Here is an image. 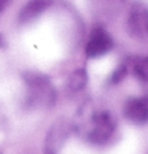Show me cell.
<instances>
[{
	"mask_svg": "<svg viewBox=\"0 0 148 154\" xmlns=\"http://www.w3.org/2000/svg\"><path fill=\"white\" fill-rule=\"evenodd\" d=\"M73 130L93 145H105L116 130V119L107 110H91L86 116L80 115V122L73 124Z\"/></svg>",
	"mask_w": 148,
	"mask_h": 154,
	"instance_id": "6da1fadb",
	"label": "cell"
},
{
	"mask_svg": "<svg viewBox=\"0 0 148 154\" xmlns=\"http://www.w3.org/2000/svg\"><path fill=\"white\" fill-rule=\"evenodd\" d=\"M88 72H86V68H83V67H80V68H75L69 78H67V83H65V91H67V94L69 95H77L80 94L81 91L86 88V84H88Z\"/></svg>",
	"mask_w": 148,
	"mask_h": 154,
	"instance_id": "ba28073f",
	"label": "cell"
},
{
	"mask_svg": "<svg viewBox=\"0 0 148 154\" xmlns=\"http://www.w3.org/2000/svg\"><path fill=\"white\" fill-rule=\"evenodd\" d=\"M51 5H53V0H29V2L24 3L22 8L19 10L18 22L21 26L32 24V22L37 21Z\"/></svg>",
	"mask_w": 148,
	"mask_h": 154,
	"instance_id": "52a82bcc",
	"label": "cell"
},
{
	"mask_svg": "<svg viewBox=\"0 0 148 154\" xmlns=\"http://www.w3.org/2000/svg\"><path fill=\"white\" fill-rule=\"evenodd\" d=\"M22 79L26 84V106L27 108H51L56 103L58 92L51 79L40 72H24Z\"/></svg>",
	"mask_w": 148,
	"mask_h": 154,
	"instance_id": "7a4b0ae2",
	"label": "cell"
},
{
	"mask_svg": "<svg viewBox=\"0 0 148 154\" xmlns=\"http://www.w3.org/2000/svg\"><path fill=\"white\" fill-rule=\"evenodd\" d=\"M129 70H131V60H124V62H121L115 70H113V73L110 75V78H109V83L112 84V86H115V84H119L123 81L124 78L128 76V73H129Z\"/></svg>",
	"mask_w": 148,
	"mask_h": 154,
	"instance_id": "30bf717a",
	"label": "cell"
},
{
	"mask_svg": "<svg viewBox=\"0 0 148 154\" xmlns=\"http://www.w3.org/2000/svg\"><path fill=\"white\" fill-rule=\"evenodd\" d=\"M10 0H0V13H3V10L8 7Z\"/></svg>",
	"mask_w": 148,
	"mask_h": 154,
	"instance_id": "8fae6325",
	"label": "cell"
},
{
	"mask_svg": "<svg viewBox=\"0 0 148 154\" xmlns=\"http://www.w3.org/2000/svg\"><path fill=\"white\" fill-rule=\"evenodd\" d=\"M131 60V72L142 83H148V56H139Z\"/></svg>",
	"mask_w": 148,
	"mask_h": 154,
	"instance_id": "9c48e42d",
	"label": "cell"
},
{
	"mask_svg": "<svg viewBox=\"0 0 148 154\" xmlns=\"http://www.w3.org/2000/svg\"><path fill=\"white\" fill-rule=\"evenodd\" d=\"M113 46H115V42L110 33L105 30V27L94 26L89 32L86 45H84V56L88 59H97L109 54Z\"/></svg>",
	"mask_w": 148,
	"mask_h": 154,
	"instance_id": "277c9868",
	"label": "cell"
},
{
	"mask_svg": "<svg viewBox=\"0 0 148 154\" xmlns=\"http://www.w3.org/2000/svg\"><path fill=\"white\" fill-rule=\"evenodd\" d=\"M73 132V122L67 118H59L51 127L45 137V154H59L67 138Z\"/></svg>",
	"mask_w": 148,
	"mask_h": 154,
	"instance_id": "5b68a950",
	"label": "cell"
},
{
	"mask_svg": "<svg viewBox=\"0 0 148 154\" xmlns=\"http://www.w3.org/2000/svg\"><path fill=\"white\" fill-rule=\"evenodd\" d=\"M123 116L135 125L148 122V95L129 97L123 103Z\"/></svg>",
	"mask_w": 148,
	"mask_h": 154,
	"instance_id": "8992f818",
	"label": "cell"
},
{
	"mask_svg": "<svg viewBox=\"0 0 148 154\" xmlns=\"http://www.w3.org/2000/svg\"><path fill=\"white\" fill-rule=\"evenodd\" d=\"M126 29L129 35L135 40L148 38V3L143 0H135L129 7Z\"/></svg>",
	"mask_w": 148,
	"mask_h": 154,
	"instance_id": "3957f363",
	"label": "cell"
}]
</instances>
